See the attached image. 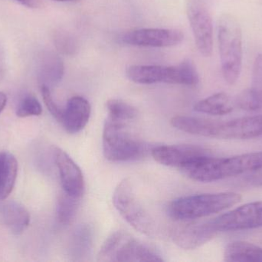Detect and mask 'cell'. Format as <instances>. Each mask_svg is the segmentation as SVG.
Listing matches in <instances>:
<instances>
[{"instance_id": "5bb4252c", "label": "cell", "mask_w": 262, "mask_h": 262, "mask_svg": "<svg viewBox=\"0 0 262 262\" xmlns=\"http://www.w3.org/2000/svg\"><path fill=\"white\" fill-rule=\"evenodd\" d=\"M127 78L137 84L150 85L155 83L175 84V66H149L133 65L126 70Z\"/></svg>"}, {"instance_id": "ac0fdd59", "label": "cell", "mask_w": 262, "mask_h": 262, "mask_svg": "<svg viewBox=\"0 0 262 262\" xmlns=\"http://www.w3.org/2000/svg\"><path fill=\"white\" fill-rule=\"evenodd\" d=\"M18 163L12 154L0 152V201L6 199L15 186Z\"/></svg>"}, {"instance_id": "8992f818", "label": "cell", "mask_w": 262, "mask_h": 262, "mask_svg": "<svg viewBox=\"0 0 262 262\" xmlns=\"http://www.w3.org/2000/svg\"><path fill=\"white\" fill-rule=\"evenodd\" d=\"M125 123L107 118L102 135L103 153L106 159L115 163L132 162L143 158L146 146L124 131Z\"/></svg>"}, {"instance_id": "30bf717a", "label": "cell", "mask_w": 262, "mask_h": 262, "mask_svg": "<svg viewBox=\"0 0 262 262\" xmlns=\"http://www.w3.org/2000/svg\"><path fill=\"white\" fill-rule=\"evenodd\" d=\"M184 39V34L178 29H140L124 34L121 41L130 46L143 47H172Z\"/></svg>"}, {"instance_id": "1f68e13d", "label": "cell", "mask_w": 262, "mask_h": 262, "mask_svg": "<svg viewBox=\"0 0 262 262\" xmlns=\"http://www.w3.org/2000/svg\"><path fill=\"white\" fill-rule=\"evenodd\" d=\"M6 103H7V97H6V94L0 92V112L4 109Z\"/></svg>"}, {"instance_id": "e0dca14e", "label": "cell", "mask_w": 262, "mask_h": 262, "mask_svg": "<svg viewBox=\"0 0 262 262\" xmlns=\"http://www.w3.org/2000/svg\"><path fill=\"white\" fill-rule=\"evenodd\" d=\"M224 259L229 262H262V249L247 241H233L226 246Z\"/></svg>"}, {"instance_id": "277c9868", "label": "cell", "mask_w": 262, "mask_h": 262, "mask_svg": "<svg viewBox=\"0 0 262 262\" xmlns=\"http://www.w3.org/2000/svg\"><path fill=\"white\" fill-rule=\"evenodd\" d=\"M242 200L235 192L189 195L173 200L168 208L169 215L179 221L198 219L223 212Z\"/></svg>"}, {"instance_id": "4dcf8cb0", "label": "cell", "mask_w": 262, "mask_h": 262, "mask_svg": "<svg viewBox=\"0 0 262 262\" xmlns=\"http://www.w3.org/2000/svg\"><path fill=\"white\" fill-rule=\"evenodd\" d=\"M248 183L250 184H255L256 186L259 184L262 185V172L256 175H252V177L248 178Z\"/></svg>"}, {"instance_id": "52a82bcc", "label": "cell", "mask_w": 262, "mask_h": 262, "mask_svg": "<svg viewBox=\"0 0 262 262\" xmlns=\"http://www.w3.org/2000/svg\"><path fill=\"white\" fill-rule=\"evenodd\" d=\"M112 201L121 217L135 230L147 236L154 235L155 223L139 201L130 178H124L117 185Z\"/></svg>"}, {"instance_id": "cb8c5ba5", "label": "cell", "mask_w": 262, "mask_h": 262, "mask_svg": "<svg viewBox=\"0 0 262 262\" xmlns=\"http://www.w3.org/2000/svg\"><path fill=\"white\" fill-rule=\"evenodd\" d=\"M42 112V108L39 101L33 95H26L20 101L16 109L17 116L26 118L29 116H38Z\"/></svg>"}, {"instance_id": "7c38bea8", "label": "cell", "mask_w": 262, "mask_h": 262, "mask_svg": "<svg viewBox=\"0 0 262 262\" xmlns=\"http://www.w3.org/2000/svg\"><path fill=\"white\" fill-rule=\"evenodd\" d=\"M55 161L64 192L81 198L84 191V178L79 166L59 148L55 149Z\"/></svg>"}, {"instance_id": "44dd1931", "label": "cell", "mask_w": 262, "mask_h": 262, "mask_svg": "<svg viewBox=\"0 0 262 262\" xmlns=\"http://www.w3.org/2000/svg\"><path fill=\"white\" fill-rule=\"evenodd\" d=\"M80 205V198L71 196L66 192L60 195L57 206V218L63 226L71 224L75 219Z\"/></svg>"}, {"instance_id": "d6a6232c", "label": "cell", "mask_w": 262, "mask_h": 262, "mask_svg": "<svg viewBox=\"0 0 262 262\" xmlns=\"http://www.w3.org/2000/svg\"><path fill=\"white\" fill-rule=\"evenodd\" d=\"M55 1H58V2H69V1H75V0H55Z\"/></svg>"}, {"instance_id": "6da1fadb", "label": "cell", "mask_w": 262, "mask_h": 262, "mask_svg": "<svg viewBox=\"0 0 262 262\" xmlns=\"http://www.w3.org/2000/svg\"><path fill=\"white\" fill-rule=\"evenodd\" d=\"M170 123L182 132L218 139H249L262 135V115L229 121L177 115Z\"/></svg>"}, {"instance_id": "d6986e66", "label": "cell", "mask_w": 262, "mask_h": 262, "mask_svg": "<svg viewBox=\"0 0 262 262\" xmlns=\"http://www.w3.org/2000/svg\"><path fill=\"white\" fill-rule=\"evenodd\" d=\"M233 108L230 97L225 92H218L195 103L194 110L207 115H224L232 112Z\"/></svg>"}, {"instance_id": "5b68a950", "label": "cell", "mask_w": 262, "mask_h": 262, "mask_svg": "<svg viewBox=\"0 0 262 262\" xmlns=\"http://www.w3.org/2000/svg\"><path fill=\"white\" fill-rule=\"evenodd\" d=\"M98 261H163L160 254L131 236L125 231L111 234L98 254Z\"/></svg>"}, {"instance_id": "d4e9b609", "label": "cell", "mask_w": 262, "mask_h": 262, "mask_svg": "<svg viewBox=\"0 0 262 262\" xmlns=\"http://www.w3.org/2000/svg\"><path fill=\"white\" fill-rule=\"evenodd\" d=\"M92 243V232L89 228L82 227L75 234V249L78 248L76 253L79 254V257L85 256L89 253Z\"/></svg>"}, {"instance_id": "3957f363", "label": "cell", "mask_w": 262, "mask_h": 262, "mask_svg": "<svg viewBox=\"0 0 262 262\" xmlns=\"http://www.w3.org/2000/svg\"><path fill=\"white\" fill-rule=\"evenodd\" d=\"M217 39L225 81L234 85L239 78L243 67V32L237 18L223 14L217 25Z\"/></svg>"}, {"instance_id": "f1b7e54d", "label": "cell", "mask_w": 262, "mask_h": 262, "mask_svg": "<svg viewBox=\"0 0 262 262\" xmlns=\"http://www.w3.org/2000/svg\"><path fill=\"white\" fill-rule=\"evenodd\" d=\"M6 72V53L4 49L0 43V83L4 78Z\"/></svg>"}, {"instance_id": "7a4b0ae2", "label": "cell", "mask_w": 262, "mask_h": 262, "mask_svg": "<svg viewBox=\"0 0 262 262\" xmlns=\"http://www.w3.org/2000/svg\"><path fill=\"white\" fill-rule=\"evenodd\" d=\"M262 169V151L242 154L228 158L206 155L181 169L194 181L212 183Z\"/></svg>"}, {"instance_id": "83f0119b", "label": "cell", "mask_w": 262, "mask_h": 262, "mask_svg": "<svg viewBox=\"0 0 262 262\" xmlns=\"http://www.w3.org/2000/svg\"><path fill=\"white\" fill-rule=\"evenodd\" d=\"M57 46L62 52H71V51H74V49H75V48H74L75 43H72L70 38L69 36H66V35H64V36L61 35V36L58 37Z\"/></svg>"}, {"instance_id": "2e32d148", "label": "cell", "mask_w": 262, "mask_h": 262, "mask_svg": "<svg viewBox=\"0 0 262 262\" xmlns=\"http://www.w3.org/2000/svg\"><path fill=\"white\" fill-rule=\"evenodd\" d=\"M0 215L3 224L15 235L23 233L30 223V215L27 209L16 201L4 205Z\"/></svg>"}, {"instance_id": "9a60e30c", "label": "cell", "mask_w": 262, "mask_h": 262, "mask_svg": "<svg viewBox=\"0 0 262 262\" xmlns=\"http://www.w3.org/2000/svg\"><path fill=\"white\" fill-rule=\"evenodd\" d=\"M92 114L90 103L82 96H74L68 101L63 110L62 123L69 133L81 132L89 123Z\"/></svg>"}, {"instance_id": "9c48e42d", "label": "cell", "mask_w": 262, "mask_h": 262, "mask_svg": "<svg viewBox=\"0 0 262 262\" xmlns=\"http://www.w3.org/2000/svg\"><path fill=\"white\" fill-rule=\"evenodd\" d=\"M217 232H235L262 227V201L239 206L212 218Z\"/></svg>"}, {"instance_id": "ba28073f", "label": "cell", "mask_w": 262, "mask_h": 262, "mask_svg": "<svg viewBox=\"0 0 262 262\" xmlns=\"http://www.w3.org/2000/svg\"><path fill=\"white\" fill-rule=\"evenodd\" d=\"M186 14L193 33L195 46L205 57L213 50V23L211 0H186Z\"/></svg>"}, {"instance_id": "484cf974", "label": "cell", "mask_w": 262, "mask_h": 262, "mask_svg": "<svg viewBox=\"0 0 262 262\" xmlns=\"http://www.w3.org/2000/svg\"><path fill=\"white\" fill-rule=\"evenodd\" d=\"M41 91L46 107L49 109L50 113L53 115L54 118L61 123V119H62L63 110L54 100L50 88L49 86H45V85H41Z\"/></svg>"}, {"instance_id": "ffe728a7", "label": "cell", "mask_w": 262, "mask_h": 262, "mask_svg": "<svg viewBox=\"0 0 262 262\" xmlns=\"http://www.w3.org/2000/svg\"><path fill=\"white\" fill-rule=\"evenodd\" d=\"M64 73V66L61 58L57 55H49L45 57L40 67L41 85L49 86L61 79Z\"/></svg>"}, {"instance_id": "f546056e", "label": "cell", "mask_w": 262, "mask_h": 262, "mask_svg": "<svg viewBox=\"0 0 262 262\" xmlns=\"http://www.w3.org/2000/svg\"><path fill=\"white\" fill-rule=\"evenodd\" d=\"M15 1L29 8H36L39 5V0H15Z\"/></svg>"}, {"instance_id": "603a6c76", "label": "cell", "mask_w": 262, "mask_h": 262, "mask_svg": "<svg viewBox=\"0 0 262 262\" xmlns=\"http://www.w3.org/2000/svg\"><path fill=\"white\" fill-rule=\"evenodd\" d=\"M235 105L245 111L262 109V89L249 88L242 92L235 99Z\"/></svg>"}, {"instance_id": "8fae6325", "label": "cell", "mask_w": 262, "mask_h": 262, "mask_svg": "<svg viewBox=\"0 0 262 262\" xmlns=\"http://www.w3.org/2000/svg\"><path fill=\"white\" fill-rule=\"evenodd\" d=\"M151 155L160 165L181 170L195 160L211 155V152L200 146L183 145L157 146L151 150Z\"/></svg>"}, {"instance_id": "4fadbf2b", "label": "cell", "mask_w": 262, "mask_h": 262, "mask_svg": "<svg viewBox=\"0 0 262 262\" xmlns=\"http://www.w3.org/2000/svg\"><path fill=\"white\" fill-rule=\"evenodd\" d=\"M218 233L210 219L183 226L175 232L172 238L178 247L194 250L209 243Z\"/></svg>"}, {"instance_id": "4316f807", "label": "cell", "mask_w": 262, "mask_h": 262, "mask_svg": "<svg viewBox=\"0 0 262 262\" xmlns=\"http://www.w3.org/2000/svg\"><path fill=\"white\" fill-rule=\"evenodd\" d=\"M252 87L262 89V53L258 54L254 61Z\"/></svg>"}, {"instance_id": "7402d4cb", "label": "cell", "mask_w": 262, "mask_h": 262, "mask_svg": "<svg viewBox=\"0 0 262 262\" xmlns=\"http://www.w3.org/2000/svg\"><path fill=\"white\" fill-rule=\"evenodd\" d=\"M108 118L119 123H125L137 118V109L125 102L120 99H109L106 103Z\"/></svg>"}]
</instances>
